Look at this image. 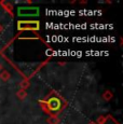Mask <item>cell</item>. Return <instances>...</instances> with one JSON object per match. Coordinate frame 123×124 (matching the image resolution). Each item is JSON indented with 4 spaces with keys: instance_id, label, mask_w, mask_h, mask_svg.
Segmentation results:
<instances>
[{
    "instance_id": "1",
    "label": "cell",
    "mask_w": 123,
    "mask_h": 124,
    "mask_svg": "<svg viewBox=\"0 0 123 124\" xmlns=\"http://www.w3.org/2000/svg\"><path fill=\"white\" fill-rule=\"evenodd\" d=\"M46 106L49 111L55 113L63 108V101L57 95H51L46 101Z\"/></svg>"
},
{
    "instance_id": "2",
    "label": "cell",
    "mask_w": 123,
    "mask_h": 124,
    "mask_svg": "<svg viewBox=\"0 0 123 124\" xmlns=\"http://www.w3.org/2000/svg\"><path fill=\"white\" fill-rule=\"evenodd\" d=\"M17 15L22 17H35L39 15V9L35 7H18Z\"/></svg>"
},
{
    "instance_id": "3",
    "label": "cell",
    "mask_w": 123,
    "mask_h": 124,
    "mask_svg": "<svg viewBox=\"0 0 123 124\" xmlns=\"http://www.w3.org/2000/svg\"><path fill=\"white\" fill-rule=\"evenodd\" d=\"M18 29L21 30H37L39 29V23L38 22H32V21H29V22H27V21H24V22H18Z\"/></svg>"
}]
</instances>
